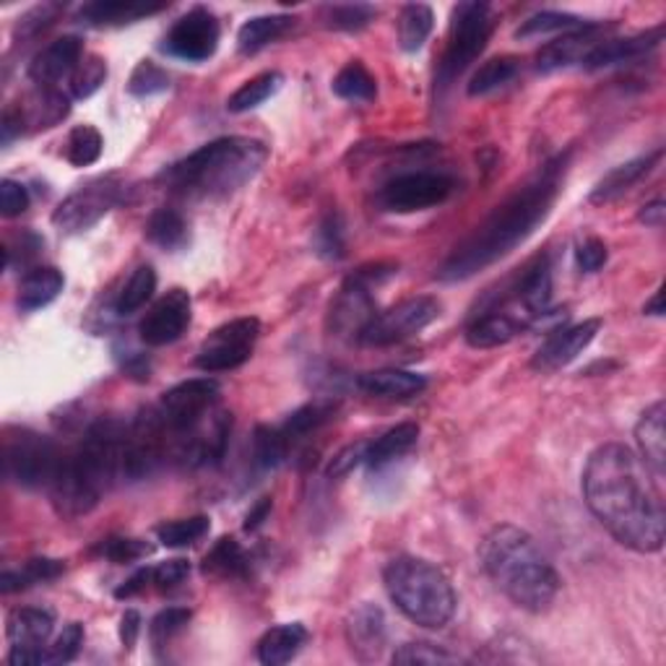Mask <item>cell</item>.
Segmentation results:
<instances>
[{
  "mask_svg": "<svg viewBox=\"0 0 666 666\" xmlns=\"http://www.w3.org/2000/svg\"><path fill=\"white\" fill-rule=\"evenodd\" d=\"M650 471L633 448L598 445L583 469V498L596 521L619 544L641 555L664 547V500Z\"/></svg>",
  "mask_w": 666,
  "mask_h": 666,
  "instance_id": "1",
  "label": "cell"
},
{
  "mask_svg": "<svg viewBox=\"0 0 666 666\" xmlns=\"http://www.w3.org/2000/svg\"><path fill=\"white\" fill-rule=\"evenodd\" d=\"M565 162L567 156H557L555 162H550L539 172L536 180H531L526 188H521L503 206H498V212L482 227H477L474 235L463 239L451 253V258L440 266L438 279L467 281L526 243L555 206Z\"/></svg>",
  "mask_w": 666,
  "mask_h": 666,
  "instance_id": "2",
  "label": "cell"
},
{
  "mask_svg": "<svg viewBox=\"0 0 666 666\" xmlns=\"http://www.w3.org/2000/svg\"><path fill=\"white\" fill-rule=\"evenodd\" d=\"M125 424L100 419L84 432L73 451L63 453L58 474L50 484V500L63 519L92 513L112 484L123 479Z\"/></svg>",
  "mask_w": 666,
  "mask_h": 666,
  "instance_id": "3",
  "label": "cell"
},
{
  "mask_svg": "<svg viewBox=\"0 0 666 666\" xmlns=\"http://www.w3.org/2000/svg\"><path fill=\"white\" fill-rule=\"evenodd\" d=\"M479 563L515 607L544 612L555 602L560 575L529 531L513 523L495 526L479 544Z\"/></svg>",
  "mask_w": 666,
  "mask_h": 666,
  "instance_id": "4",
  "label": "cell"
},
{
  "mask_svg": "<svg viewBox=\"0 0 666 666\" xmlns=\"http://www.w3.org/2000/svg\"><path fill=\"white\" fill-rule=\"evenodd\" d=\"M266 156L268 148L256 139H216L164 170L162 180L177 196L224 198L248 185L264 167Z\"/></svg>",
  "mask_w": 666,
  "mask_h": 666,
  "instance_id": "5",
  "label": "cell"
},
{
  "mask_svg": "<svg viewBox=\"0 0 666 666\" xmlns=\"http://www.w3.org/2000/svg\"><path fill=\"white\" fill-rule=\"evenodd\" d=\"M388 596L403 617L428 631H440L455 615V591L448 575L428 560L401 555L383 571Z\"/></svg>",
  "mask_w": 666,
  "mask_h": 666,
  "instance_id": "6",
  "label": "cell"
},
{
  "mask_svg": "<svg viewBox=\"0 0 666 666\" xmlns=\"http://www.w3.org/2000/svg\"><path fill=\"white\" fill-rule=\"evenodd\" d=\"M60 459H63V451L52 438L29 428H6L3 471L19 488H50L58 474Z\"/></svg>",
  "mask_w": 666,
  "mask_h": 666,
  "instance_id": "7",
  "label": "cell"
},
{
  "mask_svg": "<svg viewBox=\"0 0 666 666\" xmlns=\"http://www.w3.org/2000/svg\"><path fill=\"white\" fill-rule=\"evenodd\" d=\"M492 34V9L488 3H459L453 9L451 32L438 69V86L448 89L488 48Z\"/></svg>",
  "mask_w": 666,
  "mask_h": 666,
  "instance_id": "8",
  "label": "cell"
},
{
  "mask_svg": "<svg viewBox=\"0 0 666 666\" xmlns=\"http://www.w3.org/2000/svg\"><path fill=\"white\" fill-rule=\"evenodd\" d=\"M440 316V303L436 297H409L396 303L386 312H376V318L359 334V341L368 347H391V344L407 341Z\"/></svg>",
  "mask_w": 666,
  "mask_h": 666,
  "instance_id": "9",
  "label": "cell"
},
{
  "mask_svg": "<svg viewBox=\"0 0 666 666\" xmlns=\"http://www.w3.org/2000/svg\"><path fill=\"white\" fill-rule=\"evenodd\" d=\"M260 339L258 318H237L229 320L208 334L196 355V368L204 372H227L245 365L256 351Z\"/></svg>",
  "mask_w": 666,
  "mask_h": 666,
  "instance_id": "10",
  "label": "cell"
},
{
  "mask_svg": "<svg viewBox=\"0 0 666 666\" xmlns=\"http://www.w3.org/2000/svg\"><path fill=\"white\" fill-rule=\"evenodd\" d=\"M453 193V180L440 172H407L388 180L378 191V206L388 214H414L445 204Z\"/></svg>",
  "mask_w": 666,
  "mask_h": 666,
  "instance_id": "11",
  "label": "cell"
},
{
  "mask_svg": "<svg viewBox=\"0 0 666 666\" xmlns=\"http://www.w3.org/2000/svg\"><path fill=\"white\" fill-rule=\"evenodd\" d=\"M120 198H123V185H120L115 177L92 180V183H86L81 191L71 193V196L55 208L52 224H55L60 232H69V235L86 232L89 227H94L110 208H115Z\"/></svg>",
  "mask_w": 666,
  "mask_h": 666,
  "instance_id": "12",
  "label": "cell"
},
{
  "mask_svg": "<svg viewBox=\"0 0 666 666\" xmlns=\"http://www.w3.org/2000/svg\"><path fill=\"white\" fill-rule=\"evenodd\" d=\"M219 399V383L212 378H193L175 388H170L160 401V414L167 422L170 436L175 438L180 432L196 428L208 411L216 407Z\"/></svg>",
  "mask_w": 666,
  "mask_h": 666,
  "instance_id": "13",
  "label": "cell"
},
{
  "mask_svg": "<svg viewBox=\"0 0 666 666\" xmlns=\"http://www.w3.org/2000/svg\"><path fill=\"white\" fill-rule=\"evenodd\" d=\"M219 19L198 6L172 24L167 40H164V50L180 60H188V63H204L219 48Z\"/></svg>",
  "mask_w": 666,
  "mask_h": 666,
  "instance_id": "14",
  "label": "cell"
},
{
  "mask_svg": "<svg viewBox=\"0 0 666 666\" xmlns=\"http://www.w3.org/2000/svg\"><path fill=\"white\" fill-rule=\"evenodd\" d=\"M191 295L185 289H170L152 310L146 312V318L141 320L139 334L141 341L146 347H167V344L177 341L180 336L188 331L191 326Z\"/></svg>",
  "mask_w": 666,
  "mask_h": 666,
  "instance_id": "15",
  "label": "cell"
},
{
  "mask_svg": "<svg viewBox=\"0 0 666 666\" xmlns=\"http://www.w3.org/2000/svg\"><path fill=\"white\" fill-rule=\"evenodd\" d=\"M598 331H602V320L598 318H588L583 324L552 331L542 347L536 349L534 359H531V368L539 372H555L567 368L573 359H578L591 347V341L596 339Z\"/></svg>",
  "mask_w": 666,
  "mask_h": 666,
  "instance_id": "16",
  "label": "cell"
},
{
  "mask_svg": "<svg viewBox=\"0 0 666 666\" xmlns=\"http://www.w3.org/2000/svg\"><path fill=\"white\" fill-rule=\"evenodd\" d=\"M81 60H84V42H81V37L65 34L37 52L27 73L37 86L55 89L60 81L73 76V71L79 69Z\"/></svg>",
  "mask_w": 666,
  "mask_h": 666,
  "instance_id": "17",
  "label": "cell"
},
{
  "mask_svg": "<svg viewBox=\"0 0 666 666\" xmlns=\"http://www.w3.org/2000/svg\"><path fill=\"white\" fill-rule=\"evenodd\" d=\"M602 42V27L598 24H588L583 29H575V32H567L560 37V40L550 42L547 48L539 50L536 71L555 73L571 69V65H583V60H586Z\"/></svg>",
  "mask_w": 666,
  "mask_h": 666,
  "instance_id": "18",
  "label": "cell"
},
{
  "mask_svg": "<svg viewBox=\"0 0 666 666\" xmlns=\"http://www.w3.org/2000/svg\"><path fill=\"white\" fill-rule=\"evenodd\" d=\"M386 615L376 604H362L347 619V641L359 662H376L386 648Z\"/></svg>",
  "mask_w": 666,
  "mask_h": 666,
  "instance_id": "19",
  "label": "cell"
},
{
  "mask_svg": "<svg viewBox=\"0 0 666 666\" xmlns=\"http://www.w3.org/2000/svg\"><path fill=\"white\" fill-rule=\"evenodd\" d=\"M368 287L362 284L347 279L339 291V299L334 303L331 308V320L334 328L341 334H355L359 339L362 328L376 318V305H372Z\"/></svg>",
  "mask_w": 666,
  "mask_h": 666,
  "instance_id": "20",
  "label": "cell"
},
{
  "mask_svg": "<svg viewBox=\"0 0 666 666\" xmlns=\"http://www.w3.org/2000/svg\"><path fill=\"white\" fill-rule=\"evenodd\" d=\"M664 419L666 407L664 401L650 403L643 411L638 424H635V443H638V455L643 463L654 471L656 479L666 474V438H664Z\"/></svg>",
  "mask_w": 666,
  "mask_h": 666,
  "instance_id": "21",
  "label": "cell"
},
{
  "mask_svg": "<svg viewBox=\"0 0 666 666\" xmlns=\"http://www.w3.org/2000/svg\"><path fill=\"white\" fill-rule=\"evenodd\" d=\"M664 29L656 27L650 32L635 34V37H625V40H604L598 48L591 52V55L583 60V69L588 71H598V69H609V65H623V63H633L656 48L662 42Z\"/></svg>",
  "mask_w": 666,
  "mask_h": 666,
  "instance_id": "22",
  "label": "cell"
},
{
  "mask_svg": "<svg viewBox=\"0 0 666 666\" xmlns=\"http://www.w3.org/2000/svg\"><path fill=\"white\" fill-rule=\"evenodd\" d=\"M515 299L521 308L529 312V318L542 320L552 308V268L550 258L539 256L536 260L523 268L519 284H515Z\"/></svg>",
  "mask_w": 666,
  "mask_h": 666,
  "instance_id": "23",
  "label": "cell"
},
{
  "mask_svg": "<svg viewBox=\"0 0 666 666\" xmlns=\"http://www.w3.org/2000/svg\"><path fill=\"white\" fill-rule=\"evenodd\" d=\"M167 9V3H144V0H94L79 11V19L89 27H120L152 17Z\"/></svg>",
  "mask_w": 666,
  "mask_h": 666,
  "instance_id": "24",
  "label": "cell"
},
{
  "mask_svg": "<svg viewBox=\"0 0 666 666\" xmlns=\"http://www.w3.org/2000/svg\"><path fill=\"white\" fill-rule=\"evenodd\" d=\"M662 160V148L658 152H650L646 156H638V160L625 162L615 167L612 172H607L598 183L594 185V191H591L588 201L591 204H609V201H615L633 188L635 183H641L643 177L648 175L650 170H654V164Z\"/></svg>",
  "mask_w": 666,
  "mask_h": 666,
  "instance_id": "25",
  "label": "cell"
},
{
  "mask_svg": "<svg viewBox=\"0 0 666 666\" xmlns=\"http://www.w3.org/2000/svg\"><path fill=\"white\" fill-rule=\"evenodd\" d=\"M357 386L362 388L365 393L378 396V399H411V396H419L428 388V378L419 376V372L411 370H396V368H386V370H372L359 376Z\"/></svg>",
  "mask_w": 666,
  "mask_h": 666,
  "instance_id": "26",
  "label": "cell"
},
{
  "mask_svg": "<svg viewBox=\"0 0 666 666\" xmlns=\"http://www.w3.org/2000/svg\"><path fill=\"white\" fill-rule=\"evenodd\" d=\"M52 627H55V615L50 609L21 607L11 612L6 633H9L11 648H44Z\"/></svg>",
  "mask_w": 666,
  "mask_h": 666,
  "instance_id": "27",
  "label": "cell"
},
{
  "mask_svg": "<svg viewBox=\"0 0 666 666\" xmlns=\"http://www.w3.org/2000/svg\"><path fill=\"white\" fill-rule=\"evenodd\" d=\"M63 287H65V279L55 266L32 268V271L24 274V279L19 284V297H17L19 310L32 312L40 308H48L52 299L63 291Z\"/></svg>",
  "mask_w": 666,
  "mask_h": 666,
  "instance_id": "28",
  "label": "cell"
},
{
  "mask_svg": "<svg viewBox=\"0 0 666 666\" xmlns=\"http://www.w3.org/2000/svg\"><path fill=\"white\" fill-rule=\"evenodd\" d=\"M305 641H308V631L299 623L276 625L271 631L264 633V638L258 641V662L266 666H281L295 658L303 650Z\"/></svg>",
  "mask_w": 666,
  "mask_h": 666,
  "instance_id": "29",
  "label": "cell"
},
{
  "mask_svg": "<svg viewBox=\"0 0 666 666\" xmlns=\"http://www.w3.org/2000/svg\"><path fill=\"white\" fill-rule=\"evenodd\" d=\"M521 331V324L503 310H490L477 316L467 328V344L474 349H495L513 341Z\"/></svg>",
  "mask_w": 666,
  "mask_h": 666,
  "instance_id": "30",
  "label": "cell"
},
{
  "mask_svg": "<svg viewBox=\"0 0 666 666\" xmlns=\"http://www.w3.org/2000/svg\"><path fill=\"white\" fill-rule=\"evenodd\" d=\"M291 27H295V17H287V13L248 19L237 32V50L243 55H256V52L268 48L271 42L281 40Z\"/></svg>",
  "mask_w": 666,
  "mask_h": 666,
  "instance_id": "31",
  "label": "cell"
},
{
  "mask_svg": "<svg viewBox=\"0 0 666 666\" xmlns=\"http://www.w3.org/2000/svg\"><path fill=\"white\" fill-rule=\"evenodd\" d=\"M204 573L214 578H245L250 573V555L235 536H222L204 557Z\"/></svg>",
  "mask_w": 666,
  "mask_h": 666,
  "instance_id": "32",
  "label": "cell"
},
{
  "mask_svg": "<svg viewBox=\"0 0 666 666\" xmlns=\"http://www.w3.org/2000/svg\"><path fill=\"white\" fill-rule=\"evenodd\" d=\"M417 440H419V424L414 422L396 424V428L383 432L378 440H372L368 445V459H365V463H368L370 469H383L386 463L407 455L411 448L417 445Z\"/></svg>",
  "mask_w": 666,
  "mask_h": 666,
  "instance_id": "33",
  "label": "cell"
},
{
  "mask_svg": "<svg viewBox=\"0 0 666 666\" xmlns=\"http://www.w3.org/2000/svg\"><path fill=\"white\" fill-rule=\"evenodd\" d=\"M146 237L162 250H180L188 243V222L177 208H156L146 222Z\"/></svg>",
  "mask_w": 666,
  "mask_h": 666,
  "instance_id": "34",
  "label": "cell"
},
{
  "mask_svg": "<svg viewBox=\"0 0 666 666\" xmlns=\"http://www.w3.org/2000/svg\"><path fill=\"white\" fill-rule=\"evenodd\" d=\"M63 571H65L63 560H52V557L27 560L19 571H6L0 575V591H3V594H13V591L32 588L37 583L55 581L58 575H63Z\"/></svg>",
  "mask_w": 666,
  "mask_h": 666,
  "instance_id": "35",
  "label": "cell"
},
{
  "mask_svg": "<svg viewBox=\"0 0 666 666\" xmlns=\"http://www.w3.org/2000/svg\"><path fill=\"white\" fill-rule=\"evenodd\" d=\"M334 94L347 102H372L378 96V81L359 60H349L334 79Z\"/></svg>",
  "mask_w": 666,
  "mask_h": 666,
  "instance_id": "36",
  "label": "cell"
},
{
  "mask_svg": "<svg viewBox=\"0 0 666 666\" xmlns=\"http://www.w3.org/2000/svg\"><path fill=\"white\" fill-rule=\"evenodd\" d=\"M19 115L24 117V125L32 123L34 129H52L69 115V96L60 94L58 89L40 86V92L32 96V104L21 107Z\"/></svg>",
  "mask_w": 666,
  "mask_h": 666,
  "instance_id": "37",
  "label": "cell"
},
{
  "mask_svg": "<svg viewBox=\"0 0 666 666\" xmlns=\"http://www.w3.org/2000/svg\"><path fill=\"white\" fill-rule=\"evenodd\" d=\"M521 63L511 55L503 58H492L484 65H479L474 76L469 81V96H484L498 92V89H503L505 84H511V81L519 76Z\"/></svg>",
  "mask_w": 666,
  "mask_h": 666,
  "instance_id": "38",
  "label": "cell"
},
{
  "mask_svg": "<svg viewBox=\"0 0 666 666\" xmlns=\"http://www.w3.org/2000/svg\"><path fill=\"white\" fill-rule=\"evenodd\" d=\"M281 81H284V76L279 71L258 73V76L245 81V84L229 96L227 110L235 112V115H239V112H248V110L260 107V104H264L266 100H271V96L279 92Z\"/></svg>",
  "mask_w": 666,
  "mask_h": 666,
  "instance_id": "39",
  "label": "cell"
},
{
  "mask_svg": "<svg viewBox=\"0 0 666 666\" xmlns=\"http://www.w3.org/2000/svg\"><path fill=\"white\" fill-rule=\"evenodd\" d=\"M334 414H336V403L334 401L305 403V407H299L297 411H291L287 422L281 424V432L289 438V443L295 445L303 438H308L310 432H316V430L324 428V424Z\"/></svg>",
  "mask_w": 666,
  "mask_h": 666,
  "instance_id": "40",
  "label": "cell"
},
{
  "mask_svg": "<svg viewBox=\"0 0 666 666\" xmlns=\"http://www.w3.org/2000/svg\"><path fill=\"white\" fill-rule=\"evenodd\" d=\"M432 24H436V13H432L430 6H424V3L403 6V11L399 17L401 50L417 52L419 48H422L432 32Z\"/></svg>",
  "mask_w": 666,
  "mask_h": 666,
  "instance_id": "41",
  "label": "cell"
},
{
  "mask_svg": "<svg viewBox=\"0 0 666 666\" xmlns=\"http://www.w3.org/2000/svg\"><path fill=\"white\" fill-rule=\"evenodd\" d=\"M154 291H156V271L152 266H139L136 271L131 274V279L125 281V287L120 289L115 312L117 316H133V312H139L148 299L154 297Z\"/></svg>",
  "mask_w": 666,
  "mask_h": 666,
  "instance_id": "42",
  "label": "cell"
},
{
  "mask_svg": "<svg viewBox=\"0 0 666 666\" xmlns=\"http://www.w3.org/2000/svg\"><path fill=\"white\" fill-rule=\"evenodd\" d=\"M208 529H212V523H208L206 515H191V519L160 523L156 526V539H160L164 547L183 550L201 542L208 534Z\"/></svg>",
  "mask_w": 666,
  "mask_h": 666,
  "instance_id": "43",
  "label": "cell"
},
{
  "mask_svg": "<svg viewBox=\"0 0 666 666\" xmlns=\"http://www.w3.org/2000/svg\"><path fill=\"white\" fill-rule=\"evenodd\" d=\"M291 451L289 438L284 436L281 428H266L260 424L253 432V459L260 469H276L287 461V455Z\"/></svg>",
  "mask_w": 666,
  "mask_h": 666,
  "instance_id": "44",
  "label": "cell"
},
{
  "mask_svg": "<svg viewBox=\"0 0 666 666\" xmlns=\"http://www.w3.org/2000/svg\"><path fill=\"white\" fill-rule=\"evenodd\" d=\"M583 27H588V21L573 17V13L539 11L515 29V37H519V40H529V37H542L552 32H575V29H583Z\"/></svg>",
  "mask_w": 666,
  "mask_h": 666,
  "instance_id": "45",
  "label": "cell"
},
{
  "mask_svg": "<svg viewBox=\"0 0 666 666\" xmlns=\"http://www.w3.org/2000/svg\"><path fill=\"white\" fill-rule=\"evenodd\" d=\"M102 133L94 129V125H76L69 133V141H65V160H69L73 167H89L102 156Z\"/></svg>",
  "mask_w": 666,
  "mask_h": 666,
  "instance_id": "46",
  "label": "cell"
},
{
  "mask_svg": "<svg viewBox=\"0 0 666 666\" xmlns=\"http://www.w3.org/2000/svg\"><path fill=\"white\" fill-rule=\"evenodd\" d=\"M154 552V547L144 539H131V536H110L96 547V555H102L104 560L115 565H131L139 563V560L148 557Z\"/></svg>",
  "mask_w": 666,
  "mask_h": 666,
  "instance_id": "47",
  "label": "cell"
},
{
  "mask_svg": "<svg viewBox=\"0 0 666 666\" xmlns=\"http://www.w3.org/2000/svg\"><path fill=\"white\" fill-rule=\"evenodd\" d=\"M104 79H107V63L100 55H84L71 76V94L76 100H89V96L100 92Z\"/></svg>",
  "mask_w": 666,
  "mask_h": 666,
  "instance_id": "48",
  "label": "cell"
},
{
  "mask_svg": "<svg viewBox=\"0 0 666 666\" xmlns=\"http://www.w3.org/2000/svg\"><path fill=\"white\" fill-rule=\"evenodd\" d=\"M170 89V76L162 65H156L154 60H141V63L133 69L131 81H129V92L133 96H154L162 94Z\"/></svg>",
  "mask_w": 666,
  "mask_h": 666,
  "instance_id": "49",
  "label": "cell"
},
{
  "mask_svg": "<svg viewBox=\"0 0 666 666\" xmlns=\"http://www.w3.org/2000/svg\"><path fill=\"white\" fill-rule=\"evenodd\" d=\"M191 617H193L191 609H185V607L164 609L152 619V625H148V638H152V643L156 648L167 646V643L175 638V635H180L185 631V627H188Z\"/></svg>",
  "mask_w": 666,
  "mask_h": 666,
  "instance_id": "50",
  "label": "cell"
},
{
  "mask_svg": "<svg viewBox=\"0 0 666 666\" xmlns=\"http://www.w3.org/2000/svg\"><path fill=\"white\" fill-rule=\"evenodd\" d=\"M328 13V27L344 29V32H359L378 17V11L372 6L365 3H344V6H331Z\"/></svg>",
  "mask_w": 666,
  "mask_h": 666,
  "instance_id": "51",
  "label": "cell"
},
{
  "mask_svg": "<svg viewBox=\"0 0 666 666\" xmlns=\"http://www.w3.org/2000/svg\"><path fill=\"white\" fill-rule=\"evenodd\" d=\"M316 248L318 256H324L328 260H339L344 258V222L339 212H331L320 222V227L316 232Z\"/></svg>",
  "mask_w": 666,
  "mask_h": 666,
  "instance_id": "52",
  "label": "cell"
},
{
  "mask_svg": "<svg viewBox=\"0 0 666 666\" xmlns=\"http://www.w3.org/2000/svg\"><path fill=\"white\" fill-rule=\"evenodd\" d=\"M393 664H453L455 656L445 648L432 646V643H407L399 650H393Z\"/></svg>",
  "mask_w": 666,
  "mask_h": 666,
  "instance_id": "53",
  "label": "cell"
},
{
  "mask_svg": "<svg viewBox=\"0 0 666 666\" xmlns=\"http://www.w3.org/2000/svg\"><path fill=\"white\" fill-rule=\"evenodd\" d=\"M81 646H84V625L71 623L63 627V633L58 635V641L48 646V664H69L79 656Z\"/></svg>",
  "mask_w": 666,
  "mask_h": 666,
  "instance_id": "54",
  "label": "cell"
},
{
  "mask_svg": "<svg viewBox=\"0 0 666 666\" xmlns=\"http://www.w3.org/2000/svg\"><path fill=\"white\" fill-rule=\"evenodd\" d=\"M60 13H63V6H60V3L37 6V9L29 11L27 17L19 19L17 34H21V37H37L40 32H44V29H48V27L55 24Z\"/></svg>",
  "mask_w": 666,
  "mask_h": 666,
  "instance_id": "55",
  "label": "cell"
},
{
  "mask_svg": "<svg viewBox=\"0 0 666 666\" xmlns=\"http://www.w3.org/2000/svg\"><path fill=\"white\" fill-rule=\"evenodd\" d=\"M191 575V563L188 560H167V563H160L152 567V586L160 591H172L177 588L180 583L188 581Z\"/></svg>",
  "mask_w": 666,
  "mask_h": 666,
  "instance_id": "56",
  "label": "cell"
},
{
  "mask_svg": "<svg viewBox=\"0 0 666 666\" xmlns=\"http://www.w3.org/2000/svg\"><path fill=\"white\" fill-rule=\"evenodd\" d=\"M368 445L370 443H355V445L341 448V451L331 459V463H328L326 474L331 479L351 474V471H355L357 467H362L365 459H368Z\"/></svg>",
  "mask_w": 666,
  "mask_h": 666,
  "instance_id": "57",
  "label": "cell"
},
{
  "mask_svg": "<svg viewBox=\"0 0 666 666\" xmlns=\"http://www.w3.org/2000/svg\"><path fill=\"white\" fill-rule=\"evenodd\" d=\"M29 208V191L24 185L17 183V180H3L0 183V214L6 219H13V216H21Z\"/></svg>",
  "mask_w": 666,
  "mask_h": 666,
  "instance_id": "58",
  "label": "cell"
},
{
  "mask_svg": "<svg viewBox=\"0 0 666 666\" xmlns=\"http://www.w3.org/2000/svg\"><path fill=\"white\" fill-rule=\"evenodd\" d=\"M607 258H609L607 245H604L598 237L583 239L578 250H575V264H578L583 274H596L598 268L607 264Z\"/></svg>",
  "mask_w": 666,
  "mask_h": 666,
  "instance_id": "59",
  "label": "cell"
},
{
  "mask_svg": "<svg viewBox=\"0 0 666 666\" xmlns=\"http://www.w3.org/2000/svg\"><path fill=\"white\" fill-rule=\"evenodd\" d=\"M141 635V615L136 609H125V615L120 617V643H123V648H133L136 646Z\"/></svg>",
  "mask_w": 666,
  "mask_h": 666,
  "instance_id": "60",
  "label": "cell"
},
{
  "mask_svg": "<svg viewBox=\"0 0 666 666\" xmlns=\"http://www.w3.org/2000/svg\"><path fill=\"white\" fill-rule=\"evenodd\" d=\"M146 586H152V567H144V571L133 573L131 578L125 581L123 586H120V588L115 591V596H117V598H131V596L141 594V591H146Z\"/></svg>",
  "mask_w": 666,
  "mask_h": 666,
  "instance_id": "61",
  "label": "cell"
},
{
  "mask_svg": "<svg viewBox=\"0 0 666 666\" xmlns=\"http://www.w3.org/2000/svg\"><path fill=\"white\" fill-rule=\"evenodd\" d=\"M271 511H274V500L260 498L258 503L250 508L248 515H245V531H256L264 526V523L268 521V515H271Z\"/></svg>",
  "mask_w": 666,
  "mask_h": 666,
  "instance_id": "62",
  "label": "cell"
},
{
  "mask_svg": "<svg viewBox=\"0 0 666 666\" xmlns=\"http://www.w3.org/2000/svg\"><path fill=\"white\" fill-rule=\"evenodd\" d=\"M664 219H666V204L664 198H656L650 201V204H646L638 212V222L646 224V227H664Z\"/></svg>",
  "mask_w": 666,
  "mask_h": 666,
  "instance_id": "63",
  "label": "cell"
},
{
  "mask_svg": "<svg viewBox=\"0 0 666 666\" xmlns=\"http://www.w3.org/2000/svg\"><path fill=\"white\" fill-rule=\"evenodd\" d=\"M643 312H648V316H656V318H662L664 316V287H658L656 289V295H654V299H650V303H646V308H643Z\"/></svg>",
  "mask_w": 666,
  "mask_h": 666,
  "instance_id": "64",
  "label": "cell"
}]
</instances>
